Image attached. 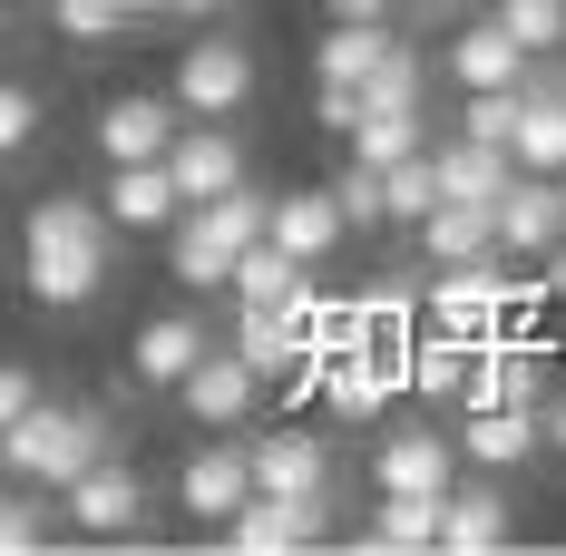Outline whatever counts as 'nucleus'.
<instances>
[{"mask_svg": "<svg viewBox=\"0 0 566 556\" xmlns=\"http://www.w3.org/2000/svg\"><path fill=\"white\" fill-rule=\"evenodd\" d=\"M20 274H30V303L78 313V303L108 283V206H88V196H40V206L20 216Z\"/></svg>", "mask_w": 566, "mask_h": 556, "instance_id": "1", "label": "nucleus"}, {"mask_svg": "<svg viewBox=\"0 0 566 556\" xmlns=\"http://www.w3.org/2000/svg\"><path fill=\"white\" fill-rule=\"evenodd\" d=\"M88 459H108V420L98 410H69V400H30L10 430H0V469L20 489H69Z\"/></svg>", "mask_w": 566, "mask_h": 556, "instance_id": "2", "label": "nucleus"}, {"mask_svg": "<svg viewBox=\"0 0 566 556\" xmlns=\"http://www.w3.org/2000/svg\"><path fill=\"white\" fill-rule=\"evenodd\" d=\"M430 293V323L459 342H489V333H509L527 303H547L537 293V274H499V254H479V264H440V283H420Z\"/></svg>", "mask_w": 566, "mask_h": 556, "instance_id": "3", "label": "nucleus"}, {"mask_svg": "<svg viewBox=\"0 0 566 556\" xmlns=\"http://www.w3.org/2000/svg\"><path fill=\"white\" fill-rule=\"evenodd\" d=\"M167 390H176V410H186L196 430H244V420H254V390H264V371H254L234 342H226V352L206 342V352H196Z\"/></svg>", "mask_w": 566, "mask_h": 556, "instance_id": "4", "label": "nucleus"}, {"mask_svg": "<svg viewBox=\"0 0 566 556\" xmlns=\"http://www.w3.org/2000/svg\"><path fill=\"white\" fill-rule=\"evenodd\" d=\"M537 390H547V352L517 333H489L469 352V371H459V410H537Z\"/></svg>", "mask_w": 566, "mask_h": 556, "instance_id": "5", "label": "nucleus"}, {"mask_svg": "<svg viewBox=\"0 0 566 556\" xmlns=\"http://www.w3.org/2000/svg\"><path fill=\"white\" fill-rule=\"evenodd\" d=\"M186 117H244V98H254V50L244 40H196V50H176V88H167Z\"/></svg>", "mask_w": 566, "mask_h": 556, "instance_id": "6", "label": "nucleus"}, {"mask_svg": "<svg viewBox=\"0 0 566 556\" xmlns=\"http://www.w3.org/2000/svg\"><path fill=\"white\" fill-rule=\"evenodd\" d=\"M216 537H226L234 556H293V547H323L333 537V499H254L234 507V517H216Z\"/></svg>", "mask_w": 566, "mask_h": 556, "instance_id": "7", "label": "nucleus"}, {"mask_svg": "<svg viewBox=\"0 0 566 556\" xmlns=\"http://www.w3.org/2000/svg\"><path fill=\"white\" fill-rule=\"evenodd\" d=\"M167 176H176V206H206V196L244 186V137H234L226 117H196V127L167 137Z\"/></svg>", "mask_w": 566, "mask_h": 556, "instance_id": "8", "label": "nucleus"}, {"mask_svg": "<svg viewBox=\"0 0 566 556\" xmlns=\"http://www.w3.org/2000/svg\"><path fill=\"white\" fill-rule=\"evenodd\" d=\"M176 127H186V108H176V98H157V88L98 98V157H108V167H147V157H167Z\"/></svg>", "mask_w": 566, "mask_h": 556, "instance_id": "9", "label": "nucleus"}, {"mask_svg": "<svg viewBox=\"0 0 566 556\" xmlns=\"http://www.w3.org/2000/svg\"><path fill=\"white\" fill-rule=\"evenodd\" d=\"M244 469H254L264 499H333V449L313 440V430H264V440H244Z\"/></svg>", "mask_w": 566, "mask_h": 556, "instance_id": "10", "label": "nucleus"}, {"mask_svg": "<svg viewBox=\"0 0 566 556\" xmlns=\"http://www.w3.org/2000/svg\"><path fill=\"white\" fill-rule=\"evenodd\" d=\"M59 499H69V527H78V537H127V527L147 517V479L117 469V459H88Z\"/></svg>", "mask_w": 566, "mask_h": 556, "instance_id": "11", "label": "nucleus"}, {"mask_svg": "<svg viewBox=\"0 0 566 556\" xmlns=\"http://www.w3.org/2000/svg\"><path fill=\"white\" fill-rule=\"evenodd\" d=\"M489 216H499V254H547L566 234V176H527L517 167Z\"/></svg>", "mask_w": 566, "mask_h": 556, "instance_id": "12", "label": "nucleus"}, {"mask_svg": "<svg viewBox=\"0 0 566 556\" xmlns=\"http://www.w3.org/2000/svg\"><path fill=\"white\" fill-rule=\"evenodd\" d=\"M517 537V517L509 499H499V479H479V489H440V527H430V547H450V556H499Z\"/></svg>", "mask_w": 566, "mask_h": 556, "instance_id": "13", "label": "nucleus"}, {"mask_svg": "<svg viewBox=\"0 0 566 556\" xmlns=\"http://www.w3.org/2000/svg\"><path fill=\"white\" fill-rule=\"evenodd\" d=\"M342 234V206H333V186H293V196H264V244H283L293 264H323Z\"/></svg>", "mask_w": 566, "mask_h": 556, "instance_id": "14", "label": "nucleus"}, {"mask_svg": "<svg viewBox=\"0 0 566 556\" xmlns=\"http://www.w3.org/2000/svg\"><path fill=\"white\" fill-rule=\"evenodd\" d=\"M371 479H381L391 499H440L459 479V449L440 440V430H391V440L371 449Z\"/></svg>", "mask_w": 566, "mask_h": 556, "instance_id": "15", "label": "nucleus"}, {"mask_svg": "<svg viewBox=\"0 0 566 556\" xmlns=\"http://www.w3.org/2000/svg\"><path fill=\"white\" fill-rule=\"evenodd\" d=\"M254 499V469H244V440H206L186 469H176V507L186 517H234Z\"/></svg>", "mask_w": 566, "mask_h": 556, "instance_id": "16", "label": "nucleus"}, {"mask_svg": "<svg viewBox=\"0 0 566 556\" xmlns=\"http://www.w3.org/2000/svg\"><path fill=\"white\" fill-rule=\"evenodd\" d=\"M450 449L469 459V469L509 479V469H527V459H537L547 440H537V410H469V420L450 430Z\"/></svg>", "mask_w": 566, "mask_h": 556, "instance_id": "17", "label": "nucleus"}, {"mask_svg": "<svg viewBox=\"0 0 566 556\" xmlns=\"http://www.w3.org/2000/svg\"><path fill=\"white\" fill-rule=\"evenodd\" d=\"M410 293H420L410 274H371V283H361V293H352V352L400 361V352H410V333H420V323H410Z\"/></svg>", "mask_w": 566, "mask_h": 556, "instance_id": "18", "label": "nucleus"}, {"mask_svg": "<svg viewBox=\"0 0 566 556\" xmlns=\"http://www.w3.org/2000/svg\"><path fill=\"white\" fill-rule=\"evenodd\" d=\"M509 167L527 176H566V98L527 69V98H517V127H509Z\"/></svg>", "mask_w": 566, "mask_h": 556, "instance_id": "19", "label": "nucleus"}, {"mask_svg": "<svg viewBox=\"0 0 566 556\" xmlns=\"http://www.w3.org/2000/svg\"><path fill=\"white\" fill-rule=\"evenodd\" d=\"M527 69H537V59L517 50L499 20H469V30H450V78H459V88H527Z\"/></svg>", "mask_w": 566, "mask_h": 556, "instance_id": "20", "label": "nucleus"}, {"mask_svg": "<svg viewBox=\"0 0 566 556\" xmlns=\"http://www.w3.org/2000/svg\"><path fill=\"white\" fill-rule=\"evenodd\" d=\"M108 224H117V234H167V224H176L167 157H147V167H108Z\"/></svg>", "mask_w": 566, "mask_h": 556, "instance_id": "21", "label": "nucleus"}, {"mask_svg": "<svg viewBox=\"0 0 566 556\" xmlns=\"http://www.w3.org/2000/svg\"><path fill=\"white\" fill-rule=\"evenodd\" d=\"M509 147H479V137H450V147H430V186L450 196V206H499V186H509Z\"/></svg>", "mask_w": 566, "mask_h": 556, "instance_id": "22", "label": "nucleus"}, {"mask_svg": "<svg viewBox=\"0 0 566 556\" xmlns=\"http://www.w3.org/2000/svg\"><path fill=\"white\" fill-rule=\"evenodd\" d=\"M410 234H420L430 264H479V254H499V216H489V206H450V196L410 224Z\"/></svg>", "mask_w": 566, "mask_h": 556, "instance_id": "23", "label": "nucleus"}, {"mask_svg": "<svg viewBox=\"0 0 566 556\" xmlns=\"http://www.w3.org/2000/svg\"><path fill=\"white\" fill-rule=\"evenodd\" d=\"M196 352H206V323H196V313H157V323H137V342H127V371L147 390H167Z\"/></svg>", "mask_w": 566, "mask_h": 556, "instance_id": "24", "label": "nucleus"}, {"mask_svg": "<svg viewBox=\"0 0 566 556\" xmlns=\"http://www.w3.org/2000/svg\"><path fill=\"white\" fill-rule=\"evenodd\" d=\"M303 274H313V264H293L283 244H264V234H254V244L234 254L226 293H234V303H244V313H274V303H293V293H303Z\"/></svg>", "mask_w": 566, "mask_h": 556, "instance_id": "25", "label": "nucleus"}, {"mask_svg": "<svg viewBox=\"0 0 566 556\" xmlns=\"http://www.w3.org/2000/svg\"><path fill=\"white\" fill-rule=\"evenodd\" d=\"M400 30L391 20H333V30H323V50H313V78H333V88H361V78H371V59L391 50Z\"/></svg>", "mask_w": 566, "mask_h": 556, "instance_id": "26", "label": "nucleus"}, {"mask_svg": "<svg viewBox=\"0 0 566 556\" xmlns=\"http://www.w3.org/2000/svg\"><path fill=\"white\" fill-rule=\"evenodd\" d=\"M283 313H293V352H303V361H342V352H352V293H313V283H303Z\"/></svg>", "mask_w": 566, "mask_h": 556, "instance_id": "27", "label": "nucleus"}, {"mask_svg": "<svg viewBox=\"0 0 566 556\" xmlns=\"http://www.w3.org/2000/svg\"><path fill=\"white\" fill-rule=\"evenodd\" d=\"M430 527H440V499H391V489H381L361 547H371V556H430Z\"/></svg>", "mask_w": 566, "mask_h": 556, "instance_id": "28", "label": "nucleus"}, {"mask_svg": "<svg viewBox=\"0 0 566 556\" xmlns=\"http://www.w3.org/2000/svg\"><path fill=\"white\" fill-rule=\"evenodd\" d=\"M176 216L196 224L206 244H226V254H244V244L264 234V196H254V186H226V196H206V206H176Z\"/></svg>", "mask_w": 566, "mask_h": 556, "instance_id": "29", "label": "nucleus"}, {"mask_svg": "<svg viewBox=\"0 0 566 556\" xmlns=\"http://www.w3.org/2000/svg\"><path fill=\"white\" fill-rule=\"evenodd\" d=\"M420 98H430V69H420L410 40H391L371 59V78H361V108H420Z\"/></svg>", "mask_w": 566, "mask_h": 556, "instance_id": "30", "label": "nucleus"}, {"mask_svg": "<svg viewBox=\"0 0 566 556\" xmlns=\"http://www.w3.org/2000/svg\"><path fill=\"white\" fill-rule=\"evenodd\" d=\"M342 147H352L361 167H391V157H410V147H430V137H420V108H361V127H352Z\"/></svg>", "mask_w": 566, "mask_h": 556, "instance_id": "31", "label": "nucleus"}, {"mask_svg": "<svg viewBox=\"0 0 566 556\" xmlns=\"http://www.w3.org/2000/svg\"><path fill=\"white\" fill-rule=\"evenodd\" d=\"M430 206H440V186H430V147L391 157V167H381V224H420Z\"/></svg>", "mask_w": 566, "mask_h": 556, "instance_id": "32", "label": "nucleus"}, {"mask_svg": "<svg viewBox=\"0 0 566 556\" xmlns=\"http://www.w3.org/2000/svg\"><path fill=\"white\" fill-rule=\"evenodd\" d=\"M489 20H499V30H509L527 59L566 50V0H489Z\"/></svg>", "mask_w": 566, "mask_h": 556, "instance_id": "33", "label": "nucleus"}, {"mask_svg": "<svg viewBox=\"0 0 566 556\" xmlns=\"http://www.w3.org/2000/svg\"><path fill=\"white\" fill-rule=\"evenodd\" d=\"M167 264H176V283H186V293H226V274H234V254H226V244H206L186 216L167 224Z\"/></svg>", "mask_w": 566, "mask_h": 556, "instance_id": "34", "label": "nucleus"}, {"mask_svg": "<svg viewBox=\"0 0 566 556\" xmlns=\"http://www.w3.org/2000/svg\"><path fill=\"white\" fill-rule=\"evenodd\" d=\"M234 352L274 381L283 361H303V352H293V313H283V303H274V313H244V303H234Z\"/></svg>", "mask_w": 566, "mask_h": 556, "instance_id": "35", "label": "nucleus"}, {"mask_svg": "<svg viewBox=\"0 0 566 556\" xmlns=\"http://www.w3.org/2000/svg\"><path fill=\"white\" fill-rule=\"evenodd\" d=\"M469 108H459V137H479V147H509V127H517V98L527 88H459Z\"/></svg>", "mask_w": 566, "mask_h": 556, "instance_id": "36", "label": "nucleus"}, {"mask_svg": "<svg viewBox=\"0 0 566 556\" xmlns=\"http://www.w3.org/2000/svg\"><path fill=\"white\" fill-rule=\"evenodd\" d=\"M50 20H59V40H78V50H98V40L127 30V10H117V0H50Z\"/></svg>", "mask_w": 566, "mask_h": 556, "instance_id": "37", "label": "nucleus"}, {"mask_svg": "<svg viewBox=\"0 0 566 556\" xmlns=\"http://www.w3.org/2000/svg\"><path fill=\"white\" fill-rule=\"evenodd\" d=\"M40 137V88L30 78H0V157H20Z\"/></svg>", "mask_w": 566, "mask_h": 556, "instance_id": "38", "label": "nucleus"}, {"mask_svg": "<svg viewBox=\"0 0 566 556\" xmlns=\"http://www.w3.org/2000/svg\"><path fill=\"white\" fill-rule=\"evenodd\" d=\"M333 206H342V224H352V234H361V224H381V167H361V157H352V167H342V186H333Z\"/></svg>", "mask_w": 566, "mask_h": 556, "instance_id": "39", "label": "nucleus"}, {"mask_svg": "<svg viewBox=\"0 0 566 556\" xmlns=\"http://www.w3.org/2000/svg\"><path fill=\"white\" fill-rule=\"evenodd\" d=\"M40 537H50V527H40V507H30V499H0V556H30Z\"/></svg>", "mask_w": 566, "mask_h": 556, "instance_id": "40", "label": "nucleus"}, {"mask_svg": "<svg viewBox=\"0 0 566 556\" xmlns=\"http://www.w3.org/2000/svg\"><path fill=\"white\" fill-rule=\"evenodd\" d=\"M313 127L352 137V127H361V88H333V78H323V88H313Z\"/></svg>", "mask_w": 566, "mask_h": 556, "instance_id": "41", "label": "nucleus"}, {"mask_svg": "<svg viewBox=\"0 0 566 556\" xmlns=\"http://www.w3.org/2000/svg\"><path fill=\"white\" fill-rule=\"evenodd\" d=\"M30 400H40V381H30V361H0V430H10V420H20Z\"/></svg>", "mask_w": 566, "mask_h": 556, "instance_id": "42", "label": "nucleus"}, {"mask_svg": "<svg viewBox=\"0 0 566 556\" xmlns=\"http://www.w3.org/2000/svg\"><path fill=\"white\" fill-rule=\"evenodd\" d=\"M537 440H547V449H557V459H566V390H557V400H547V410H537Z\"/></svg>", "mask_w": 566, "mask_h": 556, "instance_id": "43", "label": "nucleus"}, {"mask_svg": "<svg viewBox=\"0 0 566 556\" xmlns=\"http://www.w3.org/2000/svg\"><path fill=\"white\" fill-rule=\"evenodd\" d=\"M323 10H333V20H391L400 0H323Z\"/></svg>", "mask_w": 566, "mask_h": 556, "instance_id": "44", "label": "nucleus"}, {"mask_svg": "<svg viewBox=\"0 0 566 556\" xmlns=\"http://www.w3.org/2000/svg\"><path fill=\"white\" fill-rule=\"evenodd\" d=\"M176 20H216V10H234V0H167Z\"/></svg>", "mask_w": 566, "mask_h": 556, "instance_id": "45", "label": "nucleus"}, {"mask_svg": "<svg viewBox=\"0 0 566 556\" xmlns=\"http://www.w3.org/2000/svg\"><path fill=\"white\" fill-rule=\"evenodd\" d=\"M117 10H127V20H157V10H167V0H117Z\"/></svg>", "mask_w": 566, "mask_h": 556, "instance_id": "46", "label": "nucleus"}, {"mask_svg": "<svg viewBox=\"0 0 566 556\" xmlns=\"http://www.w3.org/2000/svg\"><path fill=\"white\" fill-rule=\"evenodd\" d=\"M547 88H557V98H566V69H547Z\"/></svg>", "mask_w": 566, "mask_h": 556, "instance_id": "47", "label": "nucleus"}]
</instances>
